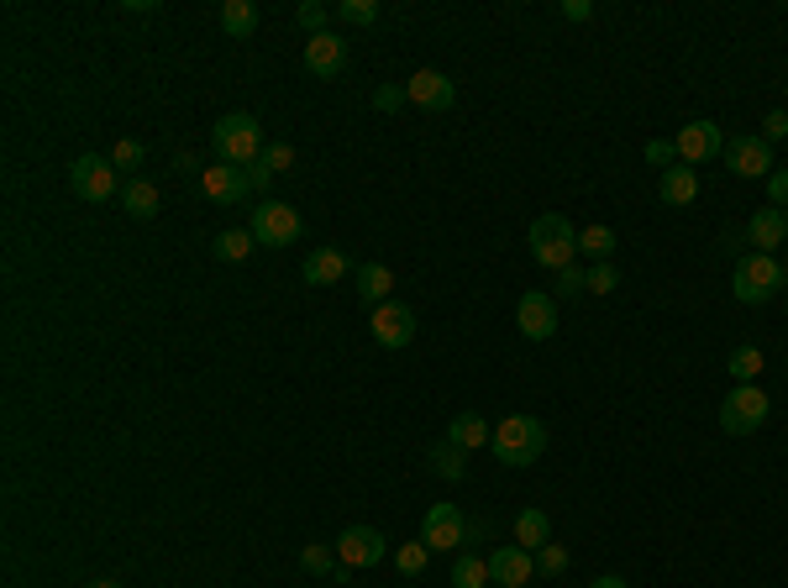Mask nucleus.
<instances>
[{
    "mask_svg": "<svg viewBox=\"0 0 788 588\" xmlns=\"http://www.w3.org/2000/svg\"><path fill=\"white\" fill-rule=\"evenodd\" d=\"M525 243H531V258L542 268H552V274L579 264V231H573V221H567L563 210H542L531 221V231H525Z\"/></svg>",
    "mask_w": 788,
    "mask_h": 588,
    "instance_id": "obj_1",
    "label": "nucleus"
},
{
    "mask_svg": "<svg viewBox=\"0 0 788 588\" xmlns=\"http://www.w3.org/2000/svg\"><path fill=\"white\" fill-rule=\"evenodd\" d=\"M489 442H494V457L505 467H531L546 452V426L536 415H505Z\"/></svg>",
    "mask_w": 788,
    "mask_h": 588,
    "instance_id": "obj_2",
    "label": "nucleus"
},
{
    "mask_svg": "<svg viewBox=\"0 0 788 588\" xmlns=\"http://www.w3.org/2000/svg\"><path fill=\"white\" fill-rule=\"evenodd\" d=\"M211 147H216V163H237V168H247V163L263 158V126L247 116V111H232V116H222V122L211 126Z\"/></svg>",
    "mask_w": 788,
    "mask_h": 588,
    "instance_id": "obj_3",
    "label": "nucleus"
},
{
    "mask_svg": "<svg viewBox=\"0 0 788 588\" xmlns=\"http://www.w3.org/2000/svg\"><path fill=\"white\" fill-rule=\"evenodd\" d=\"M730 289L741 305H768L772 295H784V264L772 252H747L730 274Z\"/></svg>",
    "mask_w": 788,
    "mask_h": 588,
    "instance_id": "obj_4",
    "label": "nucleus"
},
{
    "mask_svg": "<svg viewBox=\"0 0 788 588\" xmlns=\"http://www.w3.org/2000/svg\"><path fill=\"white\" fill-rule=\"evenodd\" d=\"M768 394L757 384H736L726 394V405H720V431L726 436H751V431L768 426Z\"/></svg>",
    "mask_w": 788,
    "mask_h": 588,
    "instance_id": "obj_5",
    "label": "nucleus"
},
{
    "mask_svg": "<svg viewBox=\"0 0 788 588\" xmlns=\"http://www.w3.org/2000/svg\"><path fill=\"white\" fill-rule=\"evenodd\" d=\"M247 231L258 237V247H295L300 243V210L295 205H284V200H263L258 210H253V221H247Z\"/></svg>",
    "mask_w": 788,
    "mask_h": 588,
    "instance_id": "obj_6",
    "label": "nucleus"
},
{
    "mask_svg": "<svg viewBox=\"0 0 788 588\" xmlns=\"http://www.w3.org/2000/svg\"><path fill=\"white\" fill-rule=\"evenodd\" d=\"M69 189L90 205H105L111 195H116V168H111V158H101V153L74 158V168H69Z\"/></svg>",
    "mask_w": 788,
    "mask_h": 588,
    "instance_id": "obj_7",
    "label": "nucleus"
},
{
    "mask_svg": "<svg viewBox=\"0 0 788 588\" xmlns=\"http://www.w3.org/2000/svg\"><path fill=\"white\" fill-rule=\"evenodd\" d=\"M368 326H373V342L389 347V352H400V347L416 342V310L400 300L379 305V310H368Z\"/></svg>",
    "mask_w": 788,
    "mask_h": 588,
    "instance_id": "obj_8",
    "label": "nucleus"
},
{
    "mask_svg": "<svg viewBox=\"0 0 788 588\" xmlns=\"http://www.w3.org/2000/svg\"><path fill=\"white\" fill-rule=\"evenodd\" d=\"M201 195L211 205H243L247 195H253V184H247V174L237 168V163H205L201 168Z\"/></svg>",
    "mask_w": 788,
    "mask_h": 588,
    "instance_id": "obj_9",
    "label": "nucleus"
},
{
    "mask_svg": "<svg viewBox=\"0 0 788 588\" xmlns=\"http://www.w3.org/2000/svg\"><path fill=\"white\" fill-rule=\"evenodd\" d=\"M337 557H342V568H379L389 557V541L373 526H347L337 536Z\"/></svg>",
    "mask_w": 788,
    "mask_h": 588,
    "instance_id": "obj_10",
    "label": "nucleus"
},
{
    "mask_svg": "<svg viewBox=\"0 0 788 588\" xmlns=\"http://www.w3.org/2000/svg\"><path fill=\"white\" fill-rule=\"evenodd\" d=\"M421 541H426L431 551L463 547V541H468L463 509H458V505H431V509H426V520H421Z\"/></svg>",
    "mask_w": 788,
    "mask_h": 588,
    "instance_id": "obj_11",
    "label": "nucleus"
},
{
    "mask_svg": "<svg viewBox=\"0 0 788 588\" xmlns=\"http://www.w3.org/2000/svg\"><path fill=\"white\" fill-rule=\"evenodd\" d=\"M726 168L736 179H768L772 143H763V137H736V143H726Z\"/></svg>",
    "mask_w": 788,
    "mask_h": 588,
    "instance_id": "obj_12",
    "label": "nucleus"
},
{
    "mask_svg": "<svg viewBox=\"0 0 788 588\" xmlns=\"http://www.w3.org/2000/svg\"><path fill=\"white\" fill-rule=\"evenodd\" d=\"M405 95H410V105H421V111H447V105L458 101V84L447 80L442 69H416L405 80Z\"/></svg>",
    "mask_w": 788,
    "mask_h": 588,
    "instance_id": "obj_13",
    "label": "nucleus"
},
{
    "mask_svg": "<svg viewBox=\"0 0 788 588\" xmlns=\"http://www.w3.org/2000/svg\"><path fill=\"white\" fill-rule=\"evenodd\" d=\"M673 143H678V163L694 168V163H709L715 153H726V132H720L715 122H688Z\"/></svg>",
    "mask_w": 788,
    "mask_h": 588,
    "instance_id": "obj_14",
    "label": "nucleus"
},
{
    "mask_svg": "<svg viewBox=\"0 0 788 588\" xmlns=\"http://www.w3.org/2000/svg\"><path fill=\"white\" fill-rule=\"evenodd\" d=\"M305 69L316 74V80H337L347 69V42L337 32H316V38H305Z\"/></svg>",
    "mask_w": 788,
    "mask_h": 588,
    "instance_id": "obj_15",
    "label": "nucleus"
},
{
    "mask_svg": "<svg viewBox=\"0 0 788 588\" xmlns=\"http://www.w3.org/2000/svg\"><path fill=\"white\" fill-rule=\"evenodd\" d=\"M489 578H494L500 588H525L531 578H536V551L494 547V557H489Z\"/></svg>",
    "mask_w": 788,
    "mask_h": 588,
    "instance_id": "obj_16",
    "label": "nucleus"
},
{
    "mask_svg": "<svg viewBox=\"0 0 788 588\" xmlns=\"http://www.w3.org/2000/svg\"><path fill=\"white\" fill-rule=\"evenodd\" d=\"M515 326H521V337H531V342H546L552 331H557V305H552V295H521V305H515Z\"/></svg>",
    "mask_w": 788,
    "mask_h": 588,
    "instance_id": "obj_17",
    "label": "nucleus"
},
{
    "mask_svg": "<svg viewBox=\"0 0 788 588\" xmlns=\"http://www.w3.org/2000/svg\"><path fill=\"white\" fill-rule=\"evenodd\" d=\"M747 243L757 247V252H778V247L788 243V216L778 210V205H768V210H757L747 221Z\"/></svg>",
    "mask_w": 788,
    "mask_h": 588,
    "instance_id": "obj_18",
    "label": "nucleus"
},
{
    "mask_svg": "<svg viewBox=\"0 0 788 588\" xmlns=\"http://www.w3.org/2000/svg\"><path fill=\"white\" fill-rule=\"evenodd\" d=\"M300 274H305V285L331 289L347 274V252H342V247H321V252H310V258H305Z\"/></svg>",
    "mask_w": 788,
    "mask_h": 588,
    "instance_id": "obj_19",
    "label": "nucleus"
},
{
    "mask_svg": "<svg viewBox=\"0 0 788 588\" xmlns=\"http://www.w3.org/2000/svg\"><path fill=\"white\" fill-rule=\"evenodd\" d=\"M389 295H395V274H389L385 264H364V268H358V300H364V310H379V305H389Z\"/></svg>",
    "mask_w": 788,
    "mask_h": 588,
    "instance_id": "obj_20",
    "label": "nucleus"
},
{
    "mask_svg": "<svg viewBox=\"0 0 788 588\" xmlns=\"http://www.w3.org/2000/svg\"><path fill=\"white\" fill-rule=\"evenodd\" d=\"M663 205H694V195H699V174L688 168V163H673V168H663Z\"/></svg>",
    "mask_w": 788,
    "mask_h": 588,
    "instance_id": "obj_21",
    "label": "nucleus"
},
{
    "mask_svg": "<svg viewBox=\"0 0 788 588\" xmlns=\"http://www.w3.org/2000/svg\"><path fill=\"white\" fill-rule=\"evenodd\" d=\"M122 210L132 216V221H153V216H158V184L126 179L122 184Z\"/></svg>",
    "mask_w": 788,
    "mask_h": 588,
    "instance_id": "obj_22",
    "label": "nucleus"
},
{
    "mask_svg": "<svg viewBox=\"0 0 788 588\" xmlns=\"http://www.w3.org/2000/svg\"><path fill=\"white\" fill-rule=\"evenodd\" d=\"M546 541H552V520H546V509H521L515 515V547H525V551H542Z\"/></svg>",
    "mask_w": 788,
    "mask_h": 588,
    "instance_id": "obj_23",
    "label": "nucleus"
},
{
    "mask_svg": "<svg viewBox=\"0 0 788 588\" xmlns=\"http://www.w3.org/2000/svg\"><path fill=\"white\" fill-rule=\"evenodd\" d=\"M447 442L463 446V452H473V446L489 442V421L479 415V410H463V415H452V426H447Z\"/></svg>",
    "mask_w": 788,
    "mask_h": 588,
    "instance_id": "obj_24",
    "label": "nucleus"
},
{
    "mask_svg": "<svg viewBox=\"0 0 788 588\" xmlns=\"http://www.w3.org/2000/svg\"><path fill=\"white\" fill-rule=\"evenodd\" d=\"M222 32L226 38H253V32H258V6H253V0H226L222 6Z\"/></svg>",
    "mask_w": 788,
    "mask_h": 588,
    "instance_id": "obj_25",
    "label": "nucleus"
},
{
    "mask_svg": "<svg viewBox=\"0 0 788 588\" xmlns=\"http://www.w3.org/2000/svg\"><path fill=\"white\" fill-rule=\"evenodd\" d=\"M494 578H489V557H479V551H458L452 557V588H489Z\"/></svg>",
    "mask_w": 788,
    "mask_h": 588,
    "instance_id": "obj_26",
    "label": "nucleus"
},
{
    "mask_svg": "<svg viewBox=\"0 0 788 588\" xmlns=\"http://www.w3.org/2000/svg\"><path fill=\"white\" fill-rule=\"evenodd\" d=\"M426 463H431V473H437V478H452V484H463V478H468L463 446H452L447 436H442L437 446H431V457H426Z\"/></svg>",
    "mask_w": 788,
    "mask_h": 588,
    "instance_id": "obj_27",
    "label": "nucleus"
},
{
    "mask_svg": "<svg viewBox=\"0 0 788 588\" xmlns=\"http://www.w3.org/2000/svg\"><path fill=\"white\" fill-rule=\"evenodd\" d=\"M579 252H589L594 264H610V258L621 252V237H615L610 226L594 221V226H584V231H579Z\"/></svg>",
    "mask_w": 788,
    "mask_h": 588,
    "instance_id": "obj_28",
    "label": "nucleus"
},
{
    "mask_svg": "<svg viewBox=\"0 0 788 588\" xmlns=\"http://www.w3.org/2000/svg\"><path fill=\"white\" fill-rule=\"evenodd\" d=\"M253 247H258V237L247 226H226L222 237H216V258L222 264H243V258H253Z\"/></svg>",
    "mask_w": 788,
    "mask_h": 588,
    "instance_id": "obj_29",
    "label": "nucleus"
},
{
    "mask_svg": "<svg viewBox=\"0 0 788 588\" xmlns=\"http://www.w3.org/2000/svg\"><path fill=\"white\" fill-rule=\"evenodd\" d=\"M763 363H768L763 347H736V352H730V379H736V384H751V379L763 373Z\"/></svg>",
    "mask_w": 788,
    "mask_h": 588,
    "instance_id": "obj_30",
    "label": "nucleus"
},
{
    "mask_svg": "<svg viewBox=\"0 0 788 588\" xmlns=\"http://www.w3.org/2000/svg\"><path fill=\"white\" fill-rule=\"evenodd\" d=\"M426 563H431V547H426V541H405V547H395V568H400L405 578H421Z\"/></svg>",
    "mask_w": 788,
    "mask_h": 588,
    "instance_id": "obj_31",
    "label": "nucleus"
},
{
    "mask_svg": "<svg viewBox=\"0 0 788 588\" xmlns=\"http://www.w3.org/2000/svg\"><path fill=\"white\" fill-rule=\"evenodd\" d=\"M142 158H147V147H142L137 137H116V147H111V168H126V174H132V168H142ZM132 179H137V174H132Z\"/></svg>",
    "mask_w": 788,
    "mask_h": 588,
    "instance_id": "obj_32",
    "label": "nucleus"
},
{
    "mask_svg": "<svg viewBox=\"0 0 788 588\" xmlns=\"http://www.w3.org/2000/svg\"><path fill=\"white\" fill-rule=\"evenodd\" d=\"M295 17H300V27H305V32H310V38H316V32H331L326 21L337 17V6H321V0H305V6H300V11H295Z\"/></svg>",
    "mask_w": 788,
    "mask_h": 588,
    "instance_id": "obj_33",
    "label": "nucleus"
},
{
    "mask_svg": "<svg viewBox=\"0 0 788 588\" xmlns=\"http://www.w3.org/2000/svg\"><path fill=\"white\" fill-rule=\"evenodd\" d=\"M337 17L352 21V27H373V21H379V0H342Z\"/></svg>",
    "mask_w": 788,
    "mask_h": 588,
    "instance_id": "obj_34",
    "label": "nucleus"
},
{
    "mask_svg": "<svg viewBox=\"0 0 788 588\" xmlns=\"http://www.w3.org/2000/svg\"><path fill=\"white\" fill-rule=\"evenodd\" d=\"M300 568H305V572H331V568H337V547H321V541H310V547L300 551Z\"/></svg>",
    "mask_w": 788,
    "mask_h": 588,
    "instance_id": "obj_35",
    "label": "nucleus"
},
{
    "mask_svg": "<svg viewBox=\"0 0 788 588\" xmlns=\"http://www.w3.org/2000/svg\"><path fill=\"white\" fill-rule=\"evenodd\" d=\"M263 168H268V174H289V168H295V147H289V143H268V147H263Z\"/></svg>",
    "mask_w": 788,
    "mask_h": 588,
    "instance_id": "obj_36",
    "label": "nucleus"
},
{
    "mask_svg": "<svg viewBox=\"0 0 788 588\" xmlns=\"http://www.w3.org/2000/svg\"><path fill=\"white\" fill-rule=\"evenodd\" d=\"M536 572H542V578H557V572H567V551L546 541V547L536 551Z\"/></svg>",
    "mask_w": 788,
    "mask_h": 588,
    "instance_id": "obj_37",
    "label": "nucleus"
},
{
    "mask_svg": "<svg viewBox=\"0 0 788 588\" xmlns=\"http://www.w3.org/2000/svg\"><path fill=\"white\" fill-rule=\"evenodd\" d=\"M584 274H589V295H610V289L621 285L615 264H594V268H584Z\"/></svg>",
    "mask_w": 788,
    "mask_h": 588,
    "instance_id": "obj_38",
    "label": "nucleus"
},
{
    "mask_svg": "<svg viewBox=\"0 0 788 588\" xmlns=\"http://www.w3.org/2000/svg\"><path fill=\"white\" fill-rule=\"evenodd\" d=\"M647 163H652V168H673V163H678V143H673V137H652V143H647Z\"/></svg>",
    "mask_w": 788,
    "mask_h": 588,
    "instance_id": "obj_39",
    "label": "nucleus"
},
{
    "mask_svg": "<svg viewBox=\"0 0 788 588\" xmlns=\"http://www.w3.org/2000/svg\"><path fill=\"white\" fill-rule=\"evenodd\" d=\"M557 295H573V300H579V295H589V274L579 264L573 268H563V274H557Z\"/></svg>",
    "mask_w": 788,
    "mask_h": 588,
    "instance_id": "obj_40",
    "label": "nucleus"
},
{
    "mask_svg": "<svg viewBox=\"0 0 788 588\" xmlns=\"http://www.w3.org/2000/svg\"><path fill=\"white\" fill-rule=\"evenodd\" d=\"M400 105H410L405 84H385V90H373V111H400Z\"/></svg>",
    "mask_w": 788,
    "mask_h": 588,
    "instance_id": "obj_41",
    "label": "nucleus"
},
{
    "mask_svg": "<svg viewBox=\"0 0 788 588\" xmlns=\"http://www.w3.org/2000/svg\"><path fill=\"white\" fill-rule=\"evenodd\" d=\"M768 200L788 216V168H772V174H768Z\"/></svg>",
    "mask_w": 788,
    "mask_h": 588,
    "instance_id": "obj_42",
    "label": "nucleus"
},
{
    "mask_svg": "<svg viewBox=\"0 0 788 588\" xmlns=\"http://www.w3.org/2000/svg\"><path fill=\"white\" fill-rule=\"evenodd\" d=\"M788 137V111H768V122H763V143H784Z\"/></svg>",
    "mask_w": 788,
    "mask_h": 588,
    "instance_id": "obj_43",
    "label": "nucleus"
},
{
    "mask_svg": "<svg viewBox=\"0 0 788 588\" xmlns=\"http://www.w3.org/2000/svg\"><path fill=\"white\" fill-rule=\"evenodd\" d=\"M563 17L567 21H589L594 17V6H589V0H563Z\"/></svg>",
    "mask_w": 788,
    "mask_h": 588,
    "instance_id": "obj_44",
    "label": "nucleus"
},
{
    "mask_svg": "<svg viewBox=\"0 0 788 588\" xmlns=\"http://www.w3.org/2000/svg\"><path fill=\"white\" fill-rule=\"evenodd\" d=\"M243 174H247V184H253V195H258V189H263V184H268V179H274V174H268V168H263V158H258V163H247V168H243Z\"/></svg>",
    "mask_w": 788,
    "mask_h": 588,
    "instance_id": "obj_45",
    "label": "nucleus"
},
{
    "mask_svg": "<svg viewBox=\"0 0 788 588\" xmlns=\"http://www.w3.org/2000/svg\"><path fill=\"white\" fill-rule=\"evenodd\" d=\"M589 588H631V584H626V578H615V572H605V578H594Z\"/></svg>",
    "mask_w": 788,
    "mask_h": 588,
    "instance_id": "obj_46",
    "label": "nucleus"
},
{
    "mask_svg": "<svg viewBox=\"0 0 788 588\" xmlns=\"http://www.w3.org/2000/svg\"><path fill=\"white\" fill-rule=\"evenodd\" d=\"M90 588H122V584H111V578H95V584H90Z\"/></svg>",
    "mask_w": 788,
    "mask_h": 588,
    "instance_id": "obj_47",
    "label": "nucleus"
},
{
    "mask_svg": "<svg viewBox=\"0 0 788 588\" xmlns=\"http://www.w3.org/2000/svg\"><path fill=\"white\" fill-rule=\"evenodd\" d=\"M784 289H788V268H784Z\"/></svg>",
    "mask_w": 788,
    "mask_h": 588,
    "instance_id": "obj_48",
    "label": "nucleus"
},
{
    "mask_svg": "<svg viewBox=\"0 0 788 588\" xmlns=\"http://www.w3.org/2000/svg\"><path fill=\"white\" fill-rule=\"evenodd\" d=\"M784 247H788V243H784Z\"/></svg>",
    "mask_w": 788,
    "mask_h": 588,
    "instance_id": "obj_49",
    "label": "nucleus"
}]
</instances>
